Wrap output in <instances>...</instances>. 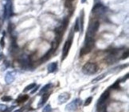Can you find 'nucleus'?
Instances as JSON below:
<instances>
[{
    "mask_svg": "<svg viewBox=\"0 0 129 112\" xmlns=\"http://www.w3.org/2000/svg\"><path fill=\"white\" fill-rule=\"evenodd\" d=\"M99 26H100V22L98 21H95L91 23L86 33L85 40H94V36L98 31Z\"/></svg>",
    "mask_w": 129,
    "mask_h": 112,
    "instance_id": "nucleus-1",
    "label": "nucleus"
},
{
    "mask_svg": "<svg viewBox=\"0 0 129 112\" xmlns=\"http://www.w3.org/2000/svg\"><path fill=\"white\" fill-rule=\"evenodd\" d=\"M99 69V67L97 66V64L95 63H85L82 67V71H83L84 74H85V75H94L96 72H97V70Z\"/></svg>",
    "mask_w": 129,
    "mask_h": 112,
    "instance_id": "nucleus-2",
    "label": "nucleus"
},
{
    "mask_svg": "<svg viewBox=\"0 0 129 112\" xmlns=\"http://www.w3.org/2000/svg\"><path fill=\"white\" fill-rule=\"evenodd\" d=\"M82 104V101L81 99H76L75 100H73L71 102H69L65 107V111L68 112H75L76 111H77L80 107Z\"/></svg>",
    "mask_w": 129,
    "mask_h": 112,
    "instance_id": "nucleus-3",
    "label": "nucleus"
},
{
    "mask_svg": "<svg viewBox=\"0 0 129 112\" xmlns=\"http://www.w3.org/2000/svg\"><path fill=\"white\" fill-rule=\"evenodd\" d=\"M94 46V40H85L84 45L81 48L80 51V56H83L84 55H87L92 51V49Z\"/></svg>",
    "mask_w": 129,
    "mask_h": 112,
    "instance_id": "nucleus-4",
    "label": "nucleus"
},
{
    "mask_svg": "<svg viewBox=\"0 0 129 112\" xmlns=\"http://www.w3.org/2000/svg\"><path fill=\"white\" fill-rule=\"evenodd\" d=\"M72 43H73V36L70 35V38L69 39L66 40V42L64 45L63 51H62V60H64V58L68 56L69 50L71 48V46H72Z\"/></svg>",
    "mask_w": 129,
    "mask_h": 112,
    "instance_id": "nucleus-5",
    "label": "nucleus"
},
{
    "mask_svg": "<svg viewBox=\"0 0 129 112\" xmlns=\"http://www.w3.org/2000/svg\"><path fill=\"white\" fill-rule=\"evenodd\" d=\"M106 10H107L106 7L103 4L97 3L93 7L92 11V14H96V15H101V14H103L106 12Z\"/></svg>",
    "mask_w": 129,
    "mask_h": 112,
    "instance_id": "nucleus-6",
    "label": "nucleus"
},
{
    "mask_svg": "<svg viewBox=\"0 0 129 112\" xmlns=\"http://www.w3.org/2000/svg\"><path fill=\"white\" fill-rule=\"evenodd\" d=\"M109 97V90H105L104 92L102 93V95H101V97H100V99L98 100V105H100V110H101L102 107H104V103H105V102H106V100L108 99V98Z\"/></svg>",
    "mask_w": 129,
    "mask_h": 112,
    "instance_id": "nucleus-7",
    "label": "nucleus"
},
{
    "mask_svg": "<svg viewBox=\"0 0 129 112\" xmlns=\"http://www.w3.org/2000/svg\"><path fill=\"white\" fill-rule=\"evenodd\" d=\"M20 64H21V66L22 67V68H24L25 70H28L29 67H30V58H29L27 56H22V57L20 58Z\"/></svg>",
    "mask_w": 129,
    "mask_h": 112,
    "instance_id": "nucleus-8",
    "label": "nucleus"
},
{
    "mask_svg": "<svg viewBox=\"0 0 129 112\" xmlns=\"http://www.w3.org/2000/svg\"><path fill=\"white\" fill-rule=\"evenodd\" d=\"M12 13V7H11V2L8 0L4 7V17L5 19H8Z\"/></svg>",
    "mask_w": 129,
    "mask_h": 112,
    "instance_id": "nucleus-9",
    "label": "nucleus"
},
{
    "mask_svg": "<svg viewBox=\"0 0 129 112\" xmlns=\"http://www.w3.org/2000/svg\"><path fill=\"white\" fill-rule=\"evenodd\" d=\"M70 99V94L68 92H63L58 95V103L63 104Z\"/></svg>",
    "mask_w": 129,
    "mask_h": 112,
    "instance_id": "nucleus-10",
    "label": "nucleus"
},
{
    "mask_svg": "<svg viewBox=\"0 0 129 112\" xmlns=\"http://www.w3.org/2000/svg\"><path fill=\"white\" fill-rule=\"evenodd\" d=\"M15 78V72L14 71H8L6 74L5 76V81L7 84H10L14 82Z\"/></svg>",
    "mask_w": 129,
    "mask_h": 112,
    "instance_id": "nucleus-11",
    "label": "nucleus"
},
{
    "mask_svg": "<svg viewBox=\"0 0 129 112\" xmlns=\"http://www.w3.org/2000/svg\"><path fill=\"white\" fill-rule=\"evenodd\" d=\"M49 94L48 93H45V94H43L42 95V99H41L40 100V102H39V103H38V107H42V106L44 105L46 102V101L48 100V99L49 98Z\"/></svg>",
    "mask_w": 129,
    "mask_h": 112,
    "instance_id": "nucleus-12",
    "label": "nucleus"
},
{
    "mask_svg": "<svg viewBox=\"0 0 129 112\" xmlns=\"http://www.w3.org/2000/svg\"><path fill=\"white\" fill-rule=\"evenodd\" d=\"M48 72L49 73H54L55 70L57 68V63L55 62V63H51L48 65Z\"/></svg>",
    "mask_w": 129,
    "mask_h": 112,
    "instance_id": "nucleus-13",
    "label": "nucleus"
},
{
    "mask_svg": "<svg viewBox=\"0 0 129 112\" xmlns=\"http://www.w3.org/2000/svg\"><path fill=\"white\" fill-rule=\"evenodd\" d=\"M79 25H80V31H81V32H82V31H83V30H84V11L83 10H82L81 12Z\"/></svg>",
    "mask_w": 129,
    "mask_h": 112,
    "instance_id": "nucleus-14",
    "label": "nucleus"
},
{
    "mask_svg": "<svg viewBox=\"0 0 129 112\" xmlns=\"http://www.w3.org/2000/svg\"><path fill=\"white\" fill-rule=\"evenodd\" d=\"M52 87V84L51 83H49V84H46V85H45L42 89H41V90H40V92H39V95H42L43 94H45V93H46L47 91L50 89V87Z\"/></svg>",
    "mask_w": 129,
    "mask_h": 112,
    "instance_id": "nucleus-15",
    "label": "nucleus"
},
{
    "mask_svg": "<svg viewBox=\"0 0 129 112\" xmlns=\"http://www.w3.org/2000/svg\"><path fill=\"white\" fill-rule=\"evenodd\" d=\"M29 99V96L26 95H21L18 98L17 101L18 102H24L26 101H27V99Z\"/></svg>",
    "mask_w": 129,
    "mask_h": 112,
    "instance_id": "nucleus-16",
    "label": "nucleus"
},
{
    "mask_svg": "<svg viewBox=\"0 0 129 112\" xmlns=\"http://www.w3.org/2000/svg\"><path fill=\"white\" fill-rule=\"evenodd\" d=\"M105 76H106V74H102L101 75L97 76V77L95 78L94 79H92V82L93 83V82H100L101 80H102V79H103V78H105Z\"/></svg>",
    "mask_w": 129,
    "mask_h": 112,
    "instance_id": "nucleus-17",
    "label": "nucleus"
},
{
    "mask_svg": "<svg viewBox=\"0 0 129 112\" xmlns=\"http://www.w3.org/2000/svg\"><path fill=\"white\" fill-rule=\"evenodd\" d=\"M35 86H36V83H30V85H28L27 87H26L25 89L23 90V92H27L29 90H31Z\"/></svg>",
    "mask_w": 129,
    "mask_h": 112,
    "instance_id": "nucleus-18",
    "label": "nucleus"
},
{
    "mask_svg": "<svg viewBox=\"0 0 129 112\" xmlns=\"http://www.w3.org/2000/svg\"><path fill=\"white\" fill-rule=\"evenodd\" d=\"M51 111H52V107L50 104H47L42 109V112H51Z\"/></svg>",
    "mask_w": 129,
    "mask_h": 112,
    "instance_id": "nucleus-19",
    "label": "nucleus"
},
{
    "mask_svg": "<svg viewBox=\"0 0 129 112\" xmlns=\"http://www.w3.org/2000/svg\"><path fill=\"white\" fill-rule=\"evenodd\" d=\"M1 100H2V101H3V102H10V101H11V100H12V97L5 95L3 97H2Z\"/></svg>",
    "mask_w": 129,
    "mask_h": 112,
    "instance_id": "nucleus-20",
    "label": "nucleus"
},
{
    "mask_svg": "<svg viewBox=\"0 0 129 112\" xmlns=\"http://www.w3.org/2000/svg\"><path fill=\"white\" fill-rule=\"evenodd\" d=\"M74 31H80V25H79V19H78L76 20Z\"/></svg>",
    "mask_w": 129,
    "mask_h": 112,
    "instance_id": "nucleus-21",
    "label": "nucleus"
},
{
    "mask_svg": "<svg viewBox=\"0 0 129 112\" xmlns=\"http://www.w3.org/2000/svg\"><path fill=\"white\" fill-rule=\"evenodd\" d=\"M111 88H112V89H119L120 88V80H117L115 83H114Z\"/></svg>",
    "mask_w": 129,
    "mask_h": 112,
    "instance_id": "nucleus-22",
    "label": "nucleus"
},
{
    "mask_svg": "<svg viewBox=\"0 0 129 112\" xmlns=\"http://www.w3.org/2000/svg\"><path fill=\"white\" fill-rule=\"evenodd\" d=\"M92 97H89V98H88L86 100H85V102H84V106H85V107H86V106H89L90 103H91V102H92Z\"/></svg>",
    "mask_w": 129,
    "mask_h": 112,
    "instance_id": "nucleus-23",
    "label": "nucleus"
},
{
    "mask_svg": "<svg viewBox=\"0 0 129 112\" xmlns=\"http://www.w3.org/2000/svg\"><path fill=\"white\" fill-rule=\"evenodd\" d=\"M7 109V107L6 105L0 104V111H1V112H5Z\"/></svg>",
    "mask_w": 129,
    "mask_h": 112,
    "instance_id": "nucleus-24",
    "label": "nucleus"
},
{
    "mask_svg": "<svg viewBox=\"0 0 129 112\" xmlns=\"http://www.w3.org/2000/svg\"><path fill=\"white\" fill-rule=\"evenodd\" d=\"M73 0H66V7H68V8H70L72 7V2H73Z\"/></svg>",
    "mask_w": 129,
    "mask_h": 112,
    "instance_id": "nucleus-25",
    "label": "nucleus"
},
{
    "mask_svg": "<svg viewBox=\"0 0 129 112\" xmlns=\"http://www.w3.org/2000/svg\"><path fill=\"white\" fill-rule=\"evenodd\" d=\"M128 57V51H126V52H124V54H123L121 58L122 59H125V58H127Z\"/></svg>",
    "mask_w": 129,
    "mask_h": 112,
    "instance_id": "nucleus-26",
    "label": "nucleus"
},
{
    "mask_svg": "<svg viewBox=\"0 0 129 112\" xmlns=\"http://www.w3.org/2000/svg\"><path fill=\"white\" fill-rule=\"evenodd\" d=\"M0 45H1L2 47H4L5 46V42H4V36L1 39V41H0Z\"/></svg>",
    "mask_w": 129,
    "mask_h": 112,
    "instance_id": "nucleus-27",
    "label": "nucleus"
},
{
    "mask_svg": "<svg viewBox=\"0 0 129 112\" xmlns=\"http://www.w3.org/2000/svg\"><path fill=\"white\" fill-rule=\"evenodd\" d=\"M40 86L38 85V86H35L34 87V90H31V94H34L35 92H36V91L37 90V89H38V87H39Z\"/></svg>",
    "mask_w": 129,
    "mask_h": 112,
    "instance_id": "nucleus-28",
    "label": "nucleus"
},
{
    "mask_svg": "<svg viewBox=\"0 0 129 112\" xmlns=\"http://www.w3.org/2000/svg\"><path fill=\"white\" fill-rule=\"evenodd\" d=\"M128 78V74H127V75H126V77H124V78H123L122 79H121V80L120 81V82H124L125 80H126V79H127Z\"/></svg>",
    "mask_w": 129,
    "mask_h": 112,
    "instance_id": "nucleus-29",
    "label": "nucleus"
},
{
    "mask_svg": "<svg viewBox=\"0 0 129 112\" xmlns=\"http://www.w3.org/2000/svg\"><path fill=\"white\" fill-rule=\"evenodd\" d=\"M14 112H22V109H18V110L14 111Z\"/></svg>",
    "mask_w": 129,
    "mask_h": 112,
    "instance_id": "nucleus-30",
    "label": "nucleus"
},
{
    "mask_svg": "<svg viewBox=\"0 0 129 112\" xmlns=\"http://www.w3.org/2000/svg\"><path fill=\"white\" fill-rule=\"evenodd\" d=\"M86 1H87V0H81V2H82V3H84Z\"/></svg>",
    "mask_w": 129,
    "mask_h": 112,
    "instance_id": "nucleus-31",
    "label": "nucleus"
},
{
    "mask_svg": "<svg viewBox=\"0 0 129 112\" xmlns=\"http://www.w3.org/2000/svg\"><path fill=\"white\" fill-rule=\"evenodd\" d=\"M2 56H3V55H0V60H1V59H2Z\"/></svg>",
    "mask_w": 129,
    "mask_h": 112,
    "instance_id": "nucleus-32",
    "label": "nucleus"
}]
</instances>
